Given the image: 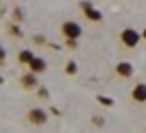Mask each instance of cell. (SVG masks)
I'll use <instances>...</instances> for the list:
<instances>
[{
  "instance_id": "cell-1",
  "label": "cell",
  "mask_w": 146,
  "mask_h": 133,
  "mask_svg": "<svg viewBox=\"0 0 146 133\" xmlns=\"http://www.w3.org/2000/svg\"><path fill=\"white\" fill-rule=\"evenodd\" d=\"M140 42H142V33L137 29L127 26V29H122L120 33H118V44H120V48H124V50H133Z\"/></svg>"
},
{
  "instance_id": "cell-2",
  "label": "cell",
  "mask_w": 146,
  "mask_h": 133,
  "mask_svg": "<svg viewBox=\"0 0 146 133\" xmlns=\"http://www.w3.org/2000/svg\"><path fill=\"white\" fill-rule=\"evenodd\" d=\"M59 33H61V39H74V42H79L83 37V26L79 22H74V20H66V22H61Z\"/></svg>"
},
{
  "instance_id": "cell-3",
  "label": "cell",
  "mask_w": 146,
  "mask_h": 133,
  "mask_svg": "<svg viewBox=\"0 0 146 133\" xmlns=\"http://www.w3.org/2000/svg\"><path fill=\"white\" fill-rule=\"evenodd\" d=\"M24 120L29 122L31 127H44V124L50 120V116H48V111L44 107H31L24 114Z\"/></svg>"
},
{
  "instance_id": "cell-4",
  "label": "cell",
  "mask_w": 146,
  "mask_h": 133,
  "mask_svg": "<svg viewBox=\"0 0 146 133\" xmlns=\"http://www.w3.org/2000/svg\"><path fill=\"white\" fill-rule=\"evenodd\" d=\"M113 74H116L118 79L127 81V79H131V76L135 74V66L131 63V61H118L116 66H113Z\"/></svg>"
},
{
  "instance_id": "cell-5",
  "label": "cell",
  "mask_w": 146,
  "mask_h": 133,
  "mask_svg": "<svg viewBox=\"0 0 146 133\" xmlns=\"http://www.w3.org/2000/svg\"><path fill=\"white\" fill-rule=\"evenodd\" d=\"M79 9H81V13H83L90 22H100V20H103V13L98 11V9H94V7H92V2H87V0H83V2H81Z\"/></svg>"
},
{
  "instance_id": "cell-6",
  "label": "cell",
  "mask_w": 146,
  "mask_h": 133,
  "mask_svg": "<svg viewBox=\"0 0 146 133\" xmlns=\"http://www.w3.org/2000/svg\"><path fill=\"white\" fill-rule=\"evenodd\" d=\"M18 83H20V87H22L24 92H35L37 87H39V81H37V76L33 72H24L22 76H20Z\"/></svg>"
},
{
  "instance_id": "cell-7",
  "label": "cell",
  "mask_w": 146,
  "mask_h": 133,
  "mask_svg": "<svg viewBox=\"0 0 146 133\" xmlns=\"http://www.w3.org/2000/svg\"><path fill=\"white\" fill-rule=\"evenodd\" d=\"M48 70V61L44 59V57H35V59L31 61V66L26 68V72H33L35 76H39V74H44Z\"/></svg>"
},
{
  "instance_id": "cell-8",
  "label": "cell",
  "mask_w": 146,
  "mask_h": 133,
  "mask_svg": "<svg viewBox=\"0 0 146 133\" xmlns=\"http://www.w3.org/2000/svg\"><path fill=\"white\" fill-rule=\"evenodd\" d=\"M131 100L137 105L146 103V83H137L131 87Z\"/></svg>"
},
{
  "instance_id": "cell-9",
  "label": "cell",
  "mask_w": 146,
  "mask_h": 133,
  "mask_svg": "<svg viewBox=\"0 0 146 133\" xmlns=\"http://www.w3.org/2000/svg\"><path fill=\"white\" fill-rule=\"evenodd\" d=\"M35 57H37V55L33 53L31 48H22V50L18 53V57H15V61H18V66H20V68H29V66H31V61L35 59Z\"/></svg>"
},
{
  "instance_id": "cell-10",
  "label": "cell",
  "mask_w": 146,
  "mask_h": 133,
  "mask_svg": "<svg viewBox=\"0 0 146 133\" xmlns=\"http://www.w3.org/2000/svg\"><path fill=\"white\" fill-rule=\"evenodd\" d=\"M76 72H79V66H76V61H74V59H68L66 63H63V74H66V76H74Z\"/></svg>"
},
{
  "instance_id": "cell-11",
  "label": "cell",
  "mask_w": 146,
  "mask_h": 133,
  "mask_svg": "<svg viewBox=\"0 0 146 133\" xmlns=\"http://www.w3.org/2000/svg\"><path fill=\"white\" fill-rule=\"evenodd\" d=\"M7 33H9L11 37H15V39L24 37V35H22V31H20V26H18V24H13V22H9V24H7Z\"/></svg>"
},
{
  "instance_id": "cell-12",
  "label": "cell",
  "mask_w": 146,
  "mask_h": 133,
  "mask_svg": "<svg viewBox=\"0 0 146 133\" xmlns=\"http://www.w3.org/2000/svg\"><path fill=\"white\" fill-rule=\"evenodd\" d=\"M37 96H39V98H42V100H48V98H50V94H48V90H46V87H42V85H39V87H37Z\"/></svg>"
},
{
  "instance_id": "cell-13",
  "label": "cell",
  "mask_w": 146,
  "mask_h": 133,
  "mask_svg": "<svg viewBox=\"0 0 146 133\" xmlns=\"http://www.w3.org/2000/svg\"><path fill=\"white\" fill-rule=\"evenodd\" d=\"M63 46H66L68 50H74V48H79V42H74V39H63Z\"/></svg>"
},
{
  "instance_id": "cell-14",
  "label": "cell",
  "mask_w": 146,
  "mask_h": 133,
  "mask_svg": "<svg viewBox=\"0 0 146 133\" xmlns=\"http://www.w3.org/2000/svg\"><path fill=\"white\" fill-rule=\"evenodd\" d=\"M92 124H94V127H105V118H100V116H92Z\"/></svg>"
},
{
  "instance_id": "cell-15",
  "label": "cell",
  "mask_w": 146,
  "mask_h": 133,
  "mask_svg": "<svg viewBox=\"0 0 146 133\" xmlns=\"http://www.w3.org/2000/svg\"><path fill=\"white\" fill-rule=\"evenodd\" d=\"M11 15H13V22H20V20H22V11H20V9H13V13H11Z\"/></svg>"
},
{
  "instance_id": "cell-16",
  "label": "cell",
  "mask_w": 146,
  "mask_h": 133,
  "mask_svg": "<svg viewBox=\"0 0 146 133\" xmlns=\"http://www.w3.org/2000/svg\"><path fill=\"white\" fill-rule=\"evenodd\" d=\"M5 61H7V53H5V46L0 44V66H5Z\"/></svg>"
},
{
  "instance_id": "cell-17",
  "label": "cell",
  "mask_w": 146,
  "mask_h": 133,
  "mask_svg": "<svg viewBox=\"0 0 146 133\" xmlns=\"http://www.w3.org/2000/svg\"><path fill=\"white\" fill-rule=\"evenodd\" d=\"M33 42L42 46V44H46V37H44V35H35V37H33Z\"/></svg>"
},
{
  "instance_id": "cell-18",
  "label": "cell",
  "mask_w": 146,
  "mask_h": 133,
  "mask_svg": "<svg viewBox=\"0 0 146 133\" xmlns=\"http://www.w3.org/2000/svg\"><path fill=\"white\" fill-rule=\"evenodd\" d=\"M98 100H100V103H105V105H107V107H111V100H109V98H103V96H100V98H98Z\"/></svg>"
},
{
  "instance_id": "cell-19",
  "label": "cell",
  "mask_w": 146,
  "mask_h": 133,
  "mask_svg": "<svg viewBox=\"0 0 146 133\" xmlns=\"http://www.w3.org/2000/svg\"><path fill=\"white\" fill-rule=\"evenodd\" d=\"M140 33H142V42H146V26H144V29L140 31Z\"/></svg>"
},
{
  "instance_id": "cell-20",
  "label": "cell",
  "mask_w": 146,
  "mask_h": 133,
  "mask_svg": "<svg viewBox=\"0 0 146 133\" xmlns=\"http://www.w3.org/2000/svg\"><path fill=\"white\" fill-rule=\"evenodd\" d=\"M2 83H5V79H2V76H0V85H2Z\"/></svg>"
}]
</instances>
